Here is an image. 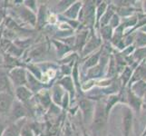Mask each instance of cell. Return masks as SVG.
Listing matches in <instances>:
<instances>
[{
  "instance_id": "83f0119b",
  "label": "cell",
  "mask_w": 146,
  "mask_h": 136,
  "mask_svg": "<svg viewBox=\"0 0 146 136\" xmlns=\"http://www.w3.org/2000/svg\"><path fill=\"white\" fill-rule=\"evenodd\" d=\"M142 136H146V124H145V128H144V130H143Z\"/></svg>"
},
{
  "instance_id": "d4e9b609",
  "label": "cell",
  "mask_w": 146,
  "mask_h": 136,
  "mask_svg": "<svg viewBox=\"0 0 146 136\" xmlns=\"http://www.w3.org/2000/svg\"><path fill=\"white\" fill-rule=\"evenodd\" d=\"M21 136H34L32 130L28 126H24L21 130Z\"/></svg>"
},
{
  "instance_id": "44dd1931",
  "label": "cell",
  "mask_w": 146,
  "mask_h": 136,
  "mask_svg": "<svg viewBox=\"0 0 146 136\" xmlns=\"http://www.w3.org/2000/svg\"><path fill=\"white\" fill-rule=\"evenodd\" d=\"M100 54H101V51L96 53L95 54H93L91 57H90L86 63H85V67H94L95 65H97L99 60H100Z\"/></svg>"
},
{
  "instance_id": "3957f363",
  "label": "cell",
  "mask_w": 146,
  "mask_h": 136,
  "mask_svg": "<svg viewBox=\"0 0 146 136\" xmlns=\"http://www.w3.org/2000/svg\"><path fill=\"white\" fill-rule=\"evenodd\" d=\"M143 104V100L136 96L132 91L126 87V105L132 109L133 113L139 114Z\"/></svg>"
},
{
  "instance_id": "4fadbf2b",
  "label": "cell",
  "mask_w": 146,
  "mask_h": 136,
  "mask_svg": "<svg viewBox=\"0 0 146 136\" xmlns=\"http://www.w3.org/2000/svg\"><path fill=\"white\" fill-rule=\"evenodd\" d=\"M101 45V39L94 36L90 41L86 44L84 47V54H87L89 53L93 52L94 50H95L97 47H99Z\"/></svg>"
},
{
  "instance_id": "ffe728a7",
  "label": "cell",
  "mask_w": 146,
  "mask_h": 136,
  "mask_svg": "<svg viewBox=\"0 0 146 136\" xmlns=\"http://www.w3.org/2000/svg\"><path fill=\"white\" fill-rule=\"evenodd\" d=\"M107 8V4L106 2H101V4L97 7L96 11H95V15H96V23H99L101 17L104 16Z\"/></svg>"
},
{
  "instance_id": "ba28073f",
  "label": "cell",
  "mask_w": 146,
  "mask_h": 136,
  "mask_svg": "<svg viewBox=\"0 0 146 136\" xmlns=\"http://www.w3.org/2000/svg\"><path fill=\"white\" fill-rule=\"evenodd\" d=\"M127 88H129L131 91H132L136 96H138L139 98L143 100V95L146 91V83L142 81V80H140V81L135 82L134 84L131 85L130 87H127Z\"/></svg>"
},
{
  "instance_id": "cb8c5ba5",
  "label": "cell",
  "mask_w": 146,
  "mask_h": 136,
  "mask_svg": "<svg viewBox=\"0 0 146 136\" xmlns=\"http://www.w3.org/2000/svg\"><path fill=\"white\" fill-rule=\"evenodd\" d=\"M140 120L141 122L146 123V103H143L140 112Z\"/></svg>"
},
{
  "instance_id": "277c9868",
  "label": "cell",
  "mask_w": 146,
  "mask_h": 136,
  "mask_svg": "<svg viewBox=\"0 0 146 136\" xmlns=\"http://www.w3.org/2000/svg\"><path fill=\"white\" fill-rule=\"evenodd\" d=\"M9 77L12 80L14 84L23 86L27 83V73L23 68H14L11 72L9 73Z\"/></svg>"
},
{
  "instance_id": "7c38bea8",
  "label": "cell",
  "mask_w": 146,
  "mask_h": 136,
  "mask_svg": "<svg viewBox=\"0 0 146 136\" xmlns=\"http://www.w3.org/2000/svg\"><path fill=\"white\" fill-rule=\"evenodd\" d=\"M132 57L135 64H139L141 62L146 60V46L141 48H135L134 52L132 54Z\"/></svg>"
},
{
  "instance_id": "5bb4252c",
  "label": "cell",
  "mask_w": 146,
  "mask_h": 136,
  "mask_svg": "<svg viewBox=\"0 0 146 136\" xmlns=\"http://www.w3.org/2000/svg\"><path fill=\"white\" fill-rule=\"evenodd\" d=\"M115 14L114 12V9L113 8H109L107 9L106 11H105V13L104 14V16L101 17L100 19V25H101V27H105V26H108L109 25V22L110 20L112 19L113 16Z\"/></svg>"
},
{
  "instance_id": "8992f818",
  "label": "cell",
  "mask_w": 146,
  "mask_h": 136,
  "mask_svg": "<svg viewBox=\"0 0 146 136\" xmlns=\"http://www.w3.org/2000/svg\"><path fill=\"white\" fill-rule=\"evenodd\" d=\"M80 107L82 109L83 115L85 122H88L90 121L93 116H94V105L90 100H82L80 102Z\"/></svg>"
},
{
  "instance_id": "e0dca14e",
  "label": "cell",
  "mask_w": 146,
  "mask_h": 136,
  "mask_svg": "<svg viewBox=\"0 0 146 136\" xmlns=\"http://www.w3.org/2000/svg\"><path fill=\"white\" fill-rule=\"evenodd\" d=\"M113 29L109 25L101 27V36L104 40V41H110L113 37Z\"/></svg>"
},
{
  "instance_id": "9a60e30c",
  "label": "cell",
  "mask_w": 146,
  "mask_h": 136,
  "mask_svg": "<svg viewBox=\"0 0 146 136\" xmlns=\"http://www.w3.org/2000/svg\"><path fill=\"white\" fill-rule=\"evenodd\" d=\"M118 102H120V97L119 94H112L108 97V100L105 104V112H106L107 115L109 114L110 111L113 109V107Z\"/></svg>"
},
{
  "instance_id": "7402d4cb",
  "label": "cell",
  "mask_w": 146,
  "mask_h": 136,
  "mask_svg": "<svg viewBox=\"0 0 146 136\" xmlns=\"http://www.w3.org/2000/svg\"><path fill=\"white\" fill-rule=\"evenodd\" d=\"M138 68H139V71H140L141 80L146 83V60L145 61L141 62L138 64Z\"/></svg>"
},
{
  "instance_id": "9c48e42d",
  "label": "cell",
  "mask_w": 146,
  "mask_h": 136,
  "mask_svg": "<svg viewBox=\"0 0 146 136\" xmlns=\"http://www.w3.org/2000/svg\"><path fill=\"white\" fill-rule=\"evenodd\" d=\"M135 68L132 66H125L123 69V71L121 73V76H120V81H121V85H122V88H126L127 85L131 80V77L133 75V72Z\"/></svg>"
},
{
  "instance_id": "52a82bcc",
  "label": "cell",
  "mask_w": 146,
  "mask_h": 136,
  "mask_svg": "<svg viewBox=\"0 0 146 136\" xmlns=\"http://www.w3.org/2000/svg\"><path fill=\"white\" fill-rule=\"evenodd\" d=\"M22 121L13 123L11 125H9L8 127L5 128L2 136H20L21 134V130H22Z\"/></svg>"
},
{
  "instance_id": "6da1fadb",
  "label": "cell",
  "mask_w": 146,
  "mask_h": 136,
  "mask_svg": "<svg viewBox=\"0 0 146 136\" xmlns=\"http://www.w3.org/2000/svg\"><path fill=\"white\" fill-rule=\"evenodd\" d=\"M107 113L105 112V105L102 103H97L96 107L94 108V121L93 126L95 132H101L106 124L107 121Z\"/></svg>"
},
{
  "instance_id": "30bf717a",
  "label": "cell",
  "mask_w": 146,
  "mask_h": 136,
  "mask_svg": "<svg viewBox=\"0 0 146 136\" xmlns=\"http://www.w3.org/2000/svg\"><path fill=\"white\" fill-rule=\"evenodd\" d=\"M133 45L135 48H141L146 46V33L141 31L140 29L134 32V42Z\"/></svg>"
},
{
  "instance_id": "484cf974",
  "label": "cell",
  "mask_w": 146,
  "mask_h": 136,
  "mask_svg": "<svg viewBox=\"0 0 146 136\" xmlns=\"http://www.w3.org/2000/svg\"><path fill=\"white\" fill-rule=\"evenodd\" d=\"M4 130H5V125H4V123H3L2 121L0 120V136H2Z\"/></svg>"
},
{
  "instance_id": "4316f807",
  "label": "cell",
  "mask_w": 146,
  "mask_h": 136,
  "mask_svg": "<svg viewBox=\"0 0 146 136\" xmlns=\"http://www.w3.org/2000/svg\"><path fill=\"white\" fill-rule=\"evenodd\" d=\"M143 4H142V11H143V13H144V14H146V1H143L142 2Z\"/></svg>"
},
{
  "instance_id": "603a6c76",
  "label": "cell",
  "mask_w": 146,
  "mask_h": 136,
  "mask_svg": "<svg viewBox=\"0 0 146 136\" xmlns=\"http://www.w3.org/2000/svg\"><path fill=\"white\" fill-rule=\"evenodd\" d=\"M120 25H121V17L118 16L117 14H114L113 16V17H112V19L110 20L109 26L114 30L115 28H117Z\"/></svg>"
},
{
  "instance_id": "ac0fdd59",
  "label": "cell",
  "mask_w": 146,
  "mask_h": 136,
  "mask_svg": "<svg viewBox=\"0 0 146 136\" xmlns=\"http://www.w3.org/2000/svg\"><path fill=\"white\" fill-rule=\"evenodd\" d=\"M13 113H12V115L14 118H17V119H19L23 117L25 114H26V110L25 108L22 106V105H20L19 103H16L13 105Z\"/></svg>"
},
{
  "instance_id": "7a4b0ae2",
  "label": "cell",
  "mask_w": 146,
  "mask_h": 136,
  "mask_svg": "<svg viewBox=\"0 0 146 136\" xmlns=\"http://www.w3.org/2000/svg\"><path fill=\"white\" fill-rule=\"evenodd\" d=\"M133 112L129 106L124 105L123 108V115H122V129H123V136H130L131 131L133 128Z\"/></svg>"
},
{
  "instance_id": "d6986e66",
  "label": "cell",
  "mask_w": 146,
  "mask_h": 136,
  "mask_svg": "<svg viewBox=\"0 0 146 136\" xmlns=\"http://www.w3.org/2000/svg\"><path fill=\"white\" fill-rule=\"evenodd\" d=\"M81 6H82V3L81 2H80V3L77 2L75 5H74V6L69 10H67V12L64 13V15H65V16L73 18V19H74L78 15V13H79V9L81 8Z\"/></svg>"
},
{
  "instance_id": "2e32d148",
  "label": "cell",
  "mask_w": 146,
  "mask_h": 136,
  "mask_svg": "<svg viewBox=\"0 0 146 136\" xmlns=\"http://www.w3.org/2000/svg\"><path fill=\"white\" fill-rule=\"evenodd\" d=\"M10 93V84L8 77L5 74H0V93Z\"/></svg>"
},
{
  "instance_id": "5b68a950",
  "label": "cell",
  "mask_w": 146,
  "mask_h": 136,
  "mask_svg": "<svg viewBox=\"0 0 146 136\" xmlns=\"http://www.w3.org/2000/svg\"><path fill=\"white\" fill-rule=\"evenodd\" d=\"M14 99L11 93H0V113H7L13 106Z\"/></svg>"
},
{
  "instance_id": "8fae6325",
  "label": "cell",
  "mask_w": 146,
  "mask_h": 136,
  "mask_svg": "<svg viewBox=\"0 0 146 136\" xmlns=\"http://www.w3.org/2000/svg\"><path fill=\"white\" fill-rule=\"evenodd\" d=\"M16 94H17V97L18 98L19 101H21V102H27V101H28L32 96V92L25 86L17 87Z\"/></svg>"
}]
</instances>
